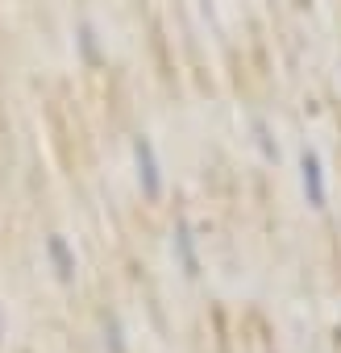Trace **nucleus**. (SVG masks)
<instances>
[{"label":"nucleus","instance_id":"nucleus-4","mask_svg":"<svg viewBox=\"0 0 341 353\" xmlns=\"http://www.w3.org/2000/svg\"><path fill=\"white\" fill-rule=\"evenodd\" d=\"M170 250H175V258H179V266H184V274H188V279H196V274H200L196 237H192V229H188V225H179V229H175V241H170Z\"/></svg>","mask_w":341,"mask_h":353},{"label":"nucleus","instance_id":"nucleus-1","mask_svg":"<svg viewBox=\"0 0 341 353\" xmlns=\"http://www.w3.org/2000/svg\"><path fill=\"white\" fill-rule=\"evenodd\" d=\"M133 166H137L142 196L146 200H162V170H158V158H154L150 137H133Z\"/></svg>","mask_w":341,"mask_h":353},{"label":"nucleus","instance_id":"nucleus-3","mask_svg":"<svg viewBox=\"0 0 341 353\" xmlns=\"http://www.w3.org/2000/svg\"><path fill=\"white\" fill-rule=\"evenodd\" d=\"M46 258H50V266H55V279H59V283H75V254H71L67 237L50 233V237H46Z\"/></svg>","mask_w":341,"mask_h":353},{"label":"nucleus","instance_id":"nucleus-7","mask_svg":"<svg viewBox=\"0 0 341 353\" xmlns=\"http://www.w3.org/2000/svg\"><path fill=\"white\" fill-rule=\"evenodd\" d=\"M108 345H113V353H125V345H121V328H117V324H108Z\"/></svg>","mask_w":341,"mask_h":353},{"label":"nucleus","instance_id":"nucleus-2","mask_svg":"<svg viewBox=\"0 0 341 353\" xmlns=\"http://www.w3.org/2000/svg\"><path fill=\"white\" fill-rule=\"evenodd\" d=\"M300 183H304V196L312 208H324L329 192H324V166H320V154L316 150H304L300 154Z\"/></svg>","mask_w":341,"mask_h":353},{"label":"nucleus","instance_id":"nucleus-5","mask_svg":"<svg viewBox=\"0 0 341 353\" xmlns=\"http://www.w3.org/2000/svg\"><path fill=\"white\" fill-rule=\"evenodd\" d=\"M75 42H79V54H84V63H100V34H96V26L92 21H79L75 26Z\"/></svg>","mask_w":341,"mask_h":353},{"label":"nucleus","instance_id":"nucleus-8","mask_svg":"<svg viewBox=\"0 0 341 353\" xmlns=\"http://www.w3.org/2000/svg\"><path fill=\"white\" fill-rule=\"evenodd\" d=\"M0 336H5V320H0Z\"/></svg>","mask_w":341,"mask_h":353},{"label":"nucleus","instance_id":"nucleus-6","mask_svg":"<svg viewBox=\"0 0 341 353\" xmlns=\"http://www.w3.org/2000/svg\"><path fill=\"white\" fill-rule=\"evenodd\" d=\"M254 141H258V150H262L266 162H279V141H275V133H271V125L262 117L254 121Z\"/></svg>","mask_w":341,"mask_h":353}]
</instances>
